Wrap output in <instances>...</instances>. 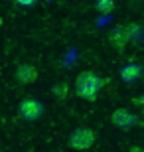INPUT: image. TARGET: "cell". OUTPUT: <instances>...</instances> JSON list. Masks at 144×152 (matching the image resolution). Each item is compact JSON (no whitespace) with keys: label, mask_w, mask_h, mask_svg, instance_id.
<instances>
[{"label":"cell","mask_w":144,"mask_h":152,"mask_svg":"<svg viewBox=\"0 0 144 152\" xmlns=\"http://www.w3.org/2000/svg\"><path fill=\"white\" fill-rule=\"evenodd\" d=\"M105 83H107L105 77L97 75L91 69H85V71H79V75L75 77V93L83 101H95L101 89L105 87Z\"/></svg>","instance_id":"obj_1"},{"label":"cell","mask_w":144,"mask_h":152,"mask_svg":"<svg viewBox=\"0 0 144 152\" xmlns=\"http://www.w3.org/2000/svg\"><path fill=\"white\" fill-rule=\"evenodd\" d=\"M140 32V24L136 22H128V24H118L115 28L111 30V34H109V42L113 44L116 51H122L126 48V44L130 39L134 38V34H138Z\"/></svg>","instance_id":"obj_2"},{"label":"cell","mask_w":144,"mask_h":152,"mask_svg":"<svg viewBox=\"0 0 144 152\" xmlns=\"http://www.w3.org/2000/svg\"><path fill=\"white\" fill-rule=\"evenodd\" d=\"M18 113H20V117H22L24 121L34 123V121H38V118L44 117L45 109H44V103L39 101V99L28 95V97H24L22 101H20V105H18Z\"/></svg>","instance_id":"obj_3"},{"label":"cell","mask_w":144,"mask_h":152,"mask_svg":"<svg viewBox=\"0 0 144 152\" xmlns=\"http://www.w3.org/2000/svg\"><path fill=\"white\" fill-rule=\"evenodd\" d=\"M95 140H97V134L89 126H79L69 134V146L73 150H89L95 144Z\"/></svg>","instance_id":"obj_4"},{"label":"cell","mask_w":144,"mask_h":152,"mask_svg":"<svg viewBox=\"0 0 144 152\" xmlns=\"http://www.w3.org/2000/svg\"><path fill=\"white\" fill-rule=\"evenodd\" d=\"M111 123L121 130H130L132 126L140 124V118H138L136 113H130L128 109L118 107V109H115V111L111 113Z\"/></svg>","instance_id":"obj_5"},{"label":"cell","mask_w":144,"mask_h":152,"mask_svg":"<svg viewBox=\"0 0 144 152\" xmlns=\"http://www.w3.org/2000/svg\"><path fill=\"white\" fill-rule=\"evenodd\" d=\"M38 69H36V65H32V63H20L16 67V71H14V77H16V81L20 85H32L38 81Z\"/></svg>","instance_id":"obj_6"},{"label":"cell","mask_w":144,"mask_h":152,"mask_svg":"<svg viewBox=\"0 0 144 152\" xmlns=\"http://www.w3.org/2000/svg\"><path fill=\"white\" fill-rule=\"evenodd\" d=\"M142 75H144V69L138 63H128L121 69V79L124 83H136V81H140Z\"/></svg>","instance_id":"obj_7"},{"label":"cell","mask_w":144,"mask_h":152,"mask_svg":"<svg viewBox=\"0 0 144 152\" xmlns=\"http://www.w3.org/2000/svg\"><path fill=\"white\" fill-rule=\"evenodd\" d=\"M95 10L99 14H111L115 10V0H97L95 2Z\"/></svg>","instance_id":"obj_8"},{"label":"cell","mask_w":144,"mask_h":152,"mask_svg":"<svg viewBox=\"0 0 144 152\" xmlns=\"http://www.w3.org/2000/svg\"><path fill=\"white\" fill-rule=\"evenodd\" d=\"M53 93H56L57 99H65V97H67V85H65V83L53 85Z\"/></svg>","instance_id":"obj_9"},{"label":"cell","mask_w":144,"mask_h":152,"mask_svg":"<svg viewBox=\"0 0 144 152\" xmlns=\"http://www.w3.org/2000/svg\"><path fill=\"white\" fill-rule=\"evenodd\" d=\"M132 105H134V107H138V109H142V111H144V95H136V97L132 99Z\"/></svg>","instance_id":"obj_10"},{"label":"cell","mask_w":144,"mask_h":152,"mask_svg":"<svg viewBox=\"0 0 144 152\" xmlns=\"http://www.w3.org/2000/svg\"><path fill=\"white\" fill-rule=\"evenodd\" d=\"M18 6H24V8H28V6H34L38 0H14Z\"/></svg>","instance_id":"obj_11"}]
</instances>
